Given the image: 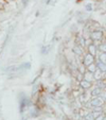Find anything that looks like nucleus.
I'll return each instance as SVG.
<instances>
[{
  "mask_svg": "<svg viewBox=\"0 0 106 120\" xmlns=\"http://www.w3.org/2000/svg\"><path fill=\"white\" fill-rule=\"evenodd\" d=\"M104 99L102 97H93L92 98V100L90 101V105L91 106H93V107H99V106H102L103 105V103H104Z\"/></svg>",
  "mask_w": 106,
  "mask_h": 120,
  "instance_id": "f257e3e1",
  "label": "nucleus"
},
{
  "mask_svg": "<svg viewBox=\"0 0 106 120\" xmlns=\"http://www.w3.org/2000/svg\"><path fill=\"white\" fill-rule=\"evenodd\" d=\"M91 38L93 39V41H100V39L103 37V34H102L101 31H95L91 33Z\"/></svg>",
  "mask_w": 106,
  "mask_h": 120,
  "instance_id": "f03ea898",
  "label": "nucleus"
},
{
  "mask_svg": "<svg viewBox=\"0 0 106 120\" xmlns=\"http://www.w3.org/2000/svg\"><path fill=\"white\" fill-rule=\"evenodd\" d=\"M92 63H93V55H91L90 53H88V54L85 56V59H84V65L89 66Z\"/></svg>",
  "mask_w": 106,
  "mask_h": 120,
  "instance_id": "7ed1b4c3",
  "label": "nucleus"
},
{
  "mask_svg": "<svg viewBox=\"0 0 106 120\" xmlns=\"http://www.w3.org/2000/svg\"><path fill=\"white\" fill-rule=\"evenodd\" d=\"M97 67H98V69H100V70L102 71V72H106V64L103 63V62H101L100 60L97 62Z\"/></svg>",
  "mask_w": 106,
  "mask_h": 120,
  "instance_id": "20e7f679",
  "label": "nucleus"
},
{
  "mask_svg": "<svg viewBox=\"0 0 106 120\" xmlns=\"http://www.w3.org/2000/svg\"><path fill=\"white\" fill-rule=\"evenodd\" d=\"M87 47H88V50H89V53L91 55H95V53H97V46L93 45V44H90Z\"/></svg>",
  "mask_w": 106,
  "mask_h": 120,
  "instance_id": "39448f33",
  "label": "nucleus"
},
{
  "mask_svg": "<svg viewBox=\"0 0 106 120\" xmlns=\"http://www.w3.org/2000/svg\"><path fill=\"white\" fill-rule=\"evenodd\" d=\"M101 94H102V90H101V88H99V87H95V88H93L92 90L90 91V95L92 96V97H99Z\"/></svg>",
  "mask_w": 106,
  "mask_h": 120,
  "instance_id": "423d86ee",
  "label": "nucleus"
},
{
  "mask_svg": "<svg viewBox=\"0 0 106 120\" xmlns=\"http://www.w3.org/2000/svg\"><path fill=\"white\" fill-rule=\"evenodd\" d=\"M72 51L75 53V54H77V55H82V54H83V48H82L81 46H74V47L72 48Z\"/></svg>",
  "mask_w": 106,
  "mask_h": 120,
  "instance_id": "0eeeda50",
  "label": "nucleus"
},
{
  "mask_svg": "<svg viewBox=\"0 0 106 120\" xmlns=\"http://www.w3.org/2000/svg\"><path fill=\"white\" fill-rule=\"evenodd\" d=\"M93 73H95V75H93V77H95V80H101L102 77H103V75H104V72H102L100 69H97V70H95Z\"/></svg>",
  "mask_w": 106,
  "mask_h": 120,
  "instance_id": "6e6552de",
  "label": "nucleus"
},
{
  "mask_svg": "<svg viewBox=\"0 0 106 120\" xmlns=\"http://www.w3.org/2000/svg\"><path fill=\"white\" fill-rule=\"evenodd\" d=\"M81 86L83 87V88H89V87L91 86V82H89V81L84 79L81 81Z\"/></svg>",
  "mask_w": 106,
  "mask_h": 120,
  "instance_id": "1a4fd4ad",
  "label": "nucleus"
},
{
  "mask_svg": "<svg viewBox=\"0 0 106 120\" xmlns=\"http://www.w3.org/2000/svg\"><path fill=\"white\" fill-rule=\"evenodd\" d=\"M84 78H85V80H87V81H89V82H91L93 79H95L92 72H90V71H87V72L84 75Z\"/></svg>",
  "mask_w": 106,
  "mask_h": 120,
  "instance_id": "9d476101",
  "label": "nucleus"
},
{
  "mask_svg": "<svg viewBox=\"0 0 106 120\" xmlns=\"http://www.w3.org/2000/svg\"><path fill=\"white\" fill-rule=\"evenodd\" d=\"M87 67H88V71H90V72H95V70H97V69H98V67H97V65H95V64H90V65H89V66H87Z\"/></svg>",
  "mask_w": 106,
  "mask_h": 120,
  "instance_id": "9b49d317",
  "label": "nucleus"
},
{
  "mask_svg": "<svg viewBox=\"0 0 106 120\" xmlns=\"http://www.w3.org/2000/svg\"><path fill=\"white\" fill-rule=\"evenodd\" d=\"M85 45H86V39L84 38L83 36H81V38L79 39V46H81L82 48H84L85 47Z\"/></svg>",
  "mask_w": 106,
  "mask_h": 120,
  "instance_id": "f8f14e48",
  "label": "nucleus"
},
{
  "mask_svg": "<svg viewBox=\"0 0 106 120\" xmlns=\"http://www.w3.org/2000/svg\"><path fill=\"white\" fill-rule=\"evenodd\" d=\"M100 61L101 62H103V63H105L106 64V53H104V52H102L101 54H100Z\"/></svg>",
  "mask_w": 106,
  "mask_h": 120,
  "instance_id": "ddd939ff",
  "label": "nucleus"
},
{
  "mask_svg": "<svg viewBox=\"0 0 106 120\" xmlns=\"http://www.w3.org/2000/svg\"><path fill=\"white\" fill-rule=\"evenodd\" d=\"M99 49H100V51H102V52L106 53V44H105V43L101 44V45H100V47H99Z\"/></svg>",
  "mask_w": 106,
  "mask_h": 120,
  "instance_id": "4468645a",
  "label": "nucleus"
},
{
  "mask_svg": "<svg viewBox=\"0 0 106 120\" xmlns=\"http://www.w3.org/2000/svg\"><path fill=\"white\" fill-rule=\"evenodd\" d=\"M97 87H99V88H104L105 87V83H104L103 81H101V80H98V85H97Z\"/></svg>",
  "mask_w": 106,
  "mask_h": 120,
  "instance_id": "2eb2a0df",
  "label": "nucleus"
},
{
  "mask_svg": "<svg viewBox=\"0 0 106 120\" xmlns=\"http://www.w3.org/2000/svg\"><path fill=\"white\" fill-rule=\"evenodd\" d=\"M85 120H95V117H93L92 114L89 113V114H87V115H86Z\"/></svg>",
  "mask_w": 106,
  "mask_h": 120,
  "instance_id": "dca6fc26",
  "label": "nucleus"
},
{
  "mask_svg": "<svg viewBox=\"0 0 106 120\" xmlns=\"http://www.w3.org/2000/svg\"><path fill=\"white\" fill-rule=\"evenodd\" d=\"M86 11H89V12H91L92 11V4H87L86 5Z\"/></svg>",
  "mask_w": 106,
  "mask_h": 120,
  "instance_id": "f3484780",
  "label": "nucleus"
},
{
  "mask_svg": "<svg viewBox=\"0 0 106 120\" xmlns=\"http://www.w3.org/2000/svg\"><path fill=\"white\" fill-rule=\"evenodd\" d=\"M83 77L84 75H82V73H79V75H77V80H79V81H82V80H83Z\"/></svg>",
  "mask_w": 106,
  "mask_h": 120,
  "instance_id": "a211bd4d",
  "label": "nucleus"
},
{
  "mask_svg": "<svg viewBox=\"0 0 106 120\" xmlns=\"http://www.w3.org/2000/svg\"><path fill=\"white\" fill-rule=\"evenodd\" d=\"M95 120H104V118H103V116H99V117H97L95 118Z\"/></svg>",
  "mask_w": 106,
  "mask_h": 120,
  "instance_id": "6ab92c4d",
  "label": "nucleus"
},
{
  "mask_svg": "<svg viewBox=\"0 0 106 120\" xmlns=\"http://www.w3.org/2000/svg\"><path fill=\"white\" fill-rule=\"evenodd\" d=\"M103 77H104V78H106V72H104V75H103Z\"/></svg>",
  "mask_w": 106,
  "mask_h": 120,
  "instance_id": "aec40b11",
  "label": "nucleus"
},
{
  "mask_svg": "<svg viewBox=\"0 0 106 120\" xmlns=\"http://www.w3.org/2000/svg\"><path fill=\"white\" fill-rule=\"evenodd\" d=\"M104 120H106V117H105V118H104Z\"/></svg>",
  "mask_w": 106,
  "mask_h": 120,
  "instance_id": "412c9836",
  "label": "nucleus"
}]
</instances>
